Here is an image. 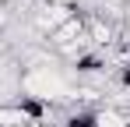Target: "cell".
Instances as JSON below:
<instances>
[{"label":"cell","instance_id":"cell-2","mask_svg":"<svg viewBox=\"0 0 130 127\" xmlns=\"http://www.w3.org/2000/svg\"><path fill=\"white\" fill-rule=\"evenodd\" d=\"M70 14H77V11H70V7H56V4H35V7H32V28H35V35L46 42L67 18H70Z\"/></svg>","mask_w":130,"mask_h":127},{"label":"cell","instance_id":"cell-5","mask_svg":"<svg viewBox=\"0 0 130 127\" xmlns=\"http://www.w3.org/2000/svg\"><path fill=\"white\" fill-rule=\"evenodd\" d=\"M7 18H11V14H7V4L0 0V32H4V25H7Z\"/></svg>","mask_w":130,"mask_h":127},{"label":"cell","instance_id":"cell-1","mask_svg":"<svg viewBox=\"0 0 130 127\" xmlns=\"http://www.w3.org/2000/svg\"><path fill=\"white\" fill-rule=\"evenodd\" d=\"M21 92H25L21 99L39 103V106L67 103L70 95H77L74 85H70V78H67L60 67H53V64H39V67L21 71Z\"/></svg>","mask_w":130,"mask_h":127},{"label":"cell","instance_id":"cell-3","mask_svg":"<svg viewBox=\"0 0 130 127\" xmlns=\"http://www.w3.org/2000/svg\"><path fill=\"white\" fill-rule=\"evenodd\" d=\"M67 127H99V120H95L91 109H77V113L67 117Z\"/></svg>","mask_w":130,"mask_h":127},{"label":"cell","instance_id":"cell-4","mask_svg":"<svg viewBox=\"0 0 130 127\" xmlns=\"http://www.w3.org/2000/svg\"><path fill=\"white\" fill-rule=\"evenodd\" d=\"M42 4H56V7H70V11L81 7V0H42Z\"/></svg>","mask_w":130,"mask_h":127}]
</instances>
